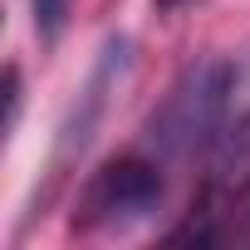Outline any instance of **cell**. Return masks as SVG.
I'll return each mask as SVG.
<instances>
[{
    "mask_svg": "<svg viewBox=\"0 0 250 250\" xmlns=\"http://www.w3.org/2000/svg\"><path fill=\"white\" fill-rule=\"evenodd\" d=\"M235 88H240V74H235L230 59L206 54V59L187 64L182 79L157 103V113L147 118V147H152V157L167 167V162H187L201 147H216L221 128L235 113Z\"/></svg>",
    "mask_w": 250,
    "mask_h": 250,
    "instance_id": "1",
    "label": "cell"
},
{
    "mask_svg": "<svg viewBox=\"0 0 250 250\" xmlns=\"http://www.w3.org/2000/svg\"><path fill=\"white\" fill-rule=\"evenodd\" d=\"M162 201V162L157 157H118L108 167L93 172V182L79 196V226L98 230V226H123L138 221L147 211H157Z\"/></svg>",
    "mask_w": 250,
    "mask_h": 250,
    "instance_id": "2",
    "label": "cell"
},
{
    "mask_svg": "<svg viewBox=\"0 0 250 250\" xmlns=\"http://www.w3.org/2000/svg\"><path fill=\"white\" fill-rule=\"evenodd\" d=\"M64 10H69V0H35V25H40V35H44V40H54V35H59Z\"/></svg>",
    "mask_w": 250,
    "mask_h": 250,
    "instance_id": "3",
    "label": "cell"
},
{
    "mask_svg": "<svg viewBox=\"0 0 250 250\" xmlns=\"http://www.w3.org/2000/svg\"><path fill=\"white\" fill-rule=\"evenodd\" d=\"M162 10H182V5H191V0H157Z\"/></svg>",
    "mask_w": 250,
    "mask_h": 250,
    "instance_id": "4",
    "label": "cell"
}]
</instances>
